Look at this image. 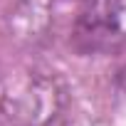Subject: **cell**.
Returning a JSON list of instances; mask_svg holds the SVG:
<instances>
[{
  "mask_svg": "<svg viewBox=\"0 0 126 126\" xmlns=\"http://www.w3.org/2000/svg\"><path fill=\"white\" fill-rule=\"evenodd\" d=\"M69 45L84 57L126 52V0H82Z\"/></svg>",
  "mask_w": 126,
  "mask_h": 126,
  "instance_id": "obj_1",
  "label": "cell"
},
{
  "mask_svg": "<svg viewBox=\"0 0 126 126\" xmlns=\"http://www.w3.org/2000/svg\"><path fill=\"white\" fill-rule=\"evenodd\" d=\"M67 109V89L57 77L37 74L17 94H13L5 106L8 126H57Z\"/></svg>",
  "mask_w": 126,
  "mask_h": 126,
  "instance_id": "obj_2",
  "label": "cell"
}]
</instances>
